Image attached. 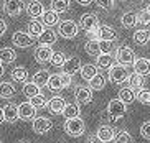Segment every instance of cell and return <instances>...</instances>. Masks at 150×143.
Returning a JSON list of instances; mask_svg holds the SVG:
<instances>
[{
  "mask_svg": "<svg viewBox=\"0 0 150 143\" xmlns=\"http://www.w3.org/2000/svg\"><path fill=\"white\" fill-rule=\"evenodd\" d=\"M86 130V125L84 122L79 118H71V120L64 122V132H66L69 137H81Z\"/></svg>",
  "mask_w": 150,
  "mask_h": 143,
  "instance_id": "cell-1",
  "label": "cell"
},
{
  "mask_svg": "<svg viewBox=\"0 0 150 143\" xmlns=\"http://www.w3.org/2000/svg\"><path fill=\"white\" fill-rule=\"evenodd\" d=\"M115 59L119 61V64L122 66H129V64H134L137 61V56L135 53L127 46H120L117 48V51H115Z\"/></svg>",
  "mask_w": 150,
  "mask_h": 143,
  "instance_id": "cell-2",
  "label": "cell"
},
{
  "mask_svg": "<svg viewBox=\"0 0 150 143\" xmlns=\"http://www.w3.org/2000/svg\"><path fill=\"white\" fill-rule=\"evenodd\" d=\"M127 79H129V73H127V69H125V66L114 64L109 69V81L110 82L122 84L124 81H127Z\"/></svg>",
  "mask_w": 150,
  "mask_h": 143,
  "instance_id": "cell-3",
  "label": "cell"
},
{
  "mask_svg": "<svg viewBox=\"0 0 150 143\" xmlns=\"http://www.w3.org/2000/svg\"><path fill=\"white\" fill-rule=\"evenodd\" d=\"M59 35L63 36V38L66 39H71L74 38L76 35H78V31H79V26H78V23H74L73 20H64V22L59 23Z\"/></svg>",
  "mask_w": 150,
  "mask_h": 143,
  "instance_id": "cell-4",
  "label": "cell"
},
{
  "mask_svg": "<svg viewBox=\"0 0 150 143\" xmlns=\"http://www.w3.org/2000/svg\"><path fill=\"white\" fill-rule=\"evenodd\" d=\"M4 12L10 17H18L20 13L23 12L25 5H23V0H5L4 2Z\"/></svg>",
  "mask_w": 150,
  "mask_h": 143,
  "instance_id": "cell-5",
  "label": "cell"
},
{
  "mask_svg": "<svg viewBox=\"0 0 150 143\" xmlns=\"http://www.w3.org/2000/svg\"><path fill=\"white\" fill-rule=\"evenodd\" d=\"M79 26H81V30L89 33V31L99 28V20H97V17L94 13H84L79 20Z\"/></svg>",
  "mask_w": 150,
  "mask_h": 143,
  "instance_id": "cell-6",
  "label": "cell"
},
{
  "mask_svg": "<svg viewBox=\"0 0 150 143\" xmlns=\"http://www.w3.org/2000/svg\"><path fill=\"white\" fill-rule=\"evenodd\" d=\"M51 127H53V123H51V120L46 117H36L35 120H33V132L38 135H45L48 133L50 130H51Z\"/></svg>",
  "mask_w": 150,
  "mask_h": 143,
  "instance_id": "cell-7",
  "label": "cell"
},
{
  "mask_svg": "<svg viewBox=\"0 0 150 143\" xmlns=\"http://www.w3.org/2000/svg\"><path fill=\"white\" fill-rule=\"evenodd\" d=\"M107 112L112 115V117H115V118H120L125 113V104H124L120 99H112L107 104V108H106Z\"/></svg>",
  "mask_w": 150,
  "mask_h": 143,
  "instance_id": "cell-8",
  "label": "cell"
},
{
  "mask_svg": "<svg viewBox=\"0 0 150 143\" xmlns=\"http://www.w3.org/2000/svg\"><path fill=\"white\" fill-rule=\"evenodd\" d=\"M33 39L28 33H25V31H17V33H13V36H12V41H13L15 46L18 48H28L33 44Z\"/></svg>",
  "mask_w": 150,
  "mask_h": 143,
  "instance_id": "cell-9",
  "label": "cell"
},
{
  "mask_svg": "<svg viewBox=\"0 0 150 143\" xmlns=\"http://www.w3.org/2000/svg\"><path fill=\"white\" fill-rule=\"evenodd\" d=\"M74 97L78 104H89L93 100V91L91 87H76L74 91Z\"/></svg>",
  "mask_w": 150,
  "mask_h": 143,
  "instance_id": "cell-10",
  "label": "cell"
},
{
  "mask_svg": "<svg viewBox=\"0 0 150 143\" xmlns=\"http://www.w3.org/2000/svg\"><path fill=\"white\" fill-rule=\"evenodd\" d=\"M51 58H53V49H51V46H38L35 49V59L40 64H45V63L51 61Z\"/></svg>",
  "mask_w": 150,
  "mask_h": 143,
  "instance_id": "cell-11",
  "label": "cell"
},
{
  "mask_svg": "<svg viewBox=\"0 0 150 143\" xmlns=\"http://www.w3.org/2000/svg\"><path fill=\"white\" fill-rule=\"evenodd\" d=\"M18 113H20V118L22 120H35L36 108L30 102H23V104L18 105Z\"/></svg>",
  "mask_w": 150,
  "mask_h": 143,
  "instance_id": "cell-12",
  "label": "cell"
},
{
  "mask_svg": "<svg viewBox=\"0 0 150 143\" xmlns=\"http://www.w3.org/2000/svg\"><path fill=\"white\" fill-rule=\"evenodd\" d=\"M66 100L63 99V97H53V99L48 102V108H50V112L53 113V115H58V113H63L64 112V108H66Z\"/></svg>",
  "mask_w": 150,
  "mask_h": 143,
  "instance_id": "cell-13",
  "label": "cell"
},
{
  "mask_svg": "<svg viewBox=\"0 0 150 143\" xmlns=\"http://www.w3.org/2000/svg\"><path fill=\"white\" fill-rule=\"evenodd\" d=\"M81 68H83V66H81V59L76 58V56H73V58H68L66 59V63H64V66H63V73L73 76V74H76L78 71H81Z\"/></svg>",
  "mask_w": 150,
  "mask_h": 143,
  "instance_id": "cell-14",
  "label": "cell"
},
{
  "mask_svg": "<svg viewBox=\"0 0 150 143\" xmlns=\"http://www.w3.org/2000/svg\"><path fill=\"white\" fill-rule=\"evenodd\" d=\"M4 115H5V122H7V123H15V122L20 118V113H18V105L7 104L4 107Z\"/></svg>",
  "mask_w": 150,
  "mask_h": 143,
  "instance_id": "cell-15",
  "label": "cell"
},
{
  "mask_svg": "<svg viewBox=\"0 0 150 143\" xmlns=\"http://www.w3.org/2000/svg\"><path fill=\"white\" fill-rule=\"evenodd\" d=\"M27 13L30 15L31 18H38V17H43L45 8H43V4L40 0H31L30 4L27 5Z\"/></svg>",
  "mask_w": 150,
  "mask_h": 143,
  "instance_id": "cell-16",
  "label": "cell"
},
{
  "mask_svg": "<svg viewBox=\"0 0 150 143\" xmlns=\"http://www.w3.org/2000/svg\"><path fill=\"white\" fill-rule=\"evenodd\" d=\"M96 135H97V137H99V138H101L104 143H107V142H112V140H114L115 132H114V128H112V127H109V125H101L99 128H97Z\"/></svg>",
  "mask_w": 150,
  "mask_h": 143,
  "instance_id": "cell-17",
  "label": "cell"
},
{
  "mask_svg": "<svg viewBox=\"0 0 150 143\" xmlns=\"http://www.w3.org/2000/svg\"><path fill=\"white\" fill-rule=\"evenodd\" d=\"M99 30H101V41H109V43H112V41L117 39V31L112 26L102 25V26H99Z\"/></svg>",
  "mask_w": 150,
  "mask_h": 143,
  "instance_id": "cell-18",
  "label": "cell"
},
{
  "mask_svg": "<svg viewBox=\"0 0 150 143\" xmlns=\"http://www.w3.org/2000/svg\"><path fill=\"white\" fill-rule=\"evenodd\" d=\"M17 59V53L12 48H2L0 49V64H12Z\"/></svg>",
  "mask_w": 150,
  "mask_h": 143,
  "instance_id": "cell-19",
  "label": "cell"
},
{
  "mask_svg": "<svg viewBox=\"0 0 150 143\" xmlns=\"http://www.w3.org/2000/svg\"><path fill=\"white\" fill-rule=\"evenodd\" d=\"M41 23L46 26H54L59 23V13L53 12V10H46L41 17Z\"/></svg>",
  "mask_w": 150,
  "mask_h": 143,
  "instance_id": "cell-20",
  "label": "cell"
},
{
  "mask_svg": "<svg viewBox=\"0 0 150 143\" xmlns=\"http://www.w3.org/2000/svg\"><path fill=\"white\" fill-rule=\"evenodd\" d=\"M134 69H135L137 74H140V76L150 74V61L144 59V58H137V61L134 63Z\"/></svg>",
  "mask_w": 150,
  "mask_h": 143,
  "instance_id": "cell-21",
  "label": "cell"
},
{
  "mask_svg": "<svg viewBox=\"0 0 150 143\" xmlns=\"http://www.w3.org/2000/svg\"><path fill=\"white\" fill-rule=\"evenodd\" d=\"M15 92H17V89L12 82H7V81L0 82V99H10L15 95Z\"/></svg>",
  "mask_w": 150,
  "mask_h": 143,
  "instance_id": "cell-22",
  "label": "cell"
},
{
  "mask_svg": "<svg viewBox=\"0 0 150 143\" xmlns=\"http://www.w3.org/2000/svg\"><path fill=\"white\" fill-rule=\"evenodd\" d=\"M56 33H54L53 30H45L43 33L40 35V38H38V41H40L41 46H50V44H54L56 43Z\"/></svg>",
  "mask_w": 150,
  "mask_h": 143,
  "instance_id": "cell-23",
  "label": "cell"
},
{
  "mask_svg": "<svg viewBox=\"0 0 150 143\" xmlns=\"http://www.w3.org/2000/svg\"><path fill=\"white\" fill-rule=\"evenodd\" d=\"M50 77H51V74H50L46 69H41V71H38V73L33 76V81H31V82L36 84L38 87H43V86H48Z\"/></svg>",
  "mask_w": 150,
  "mask_h": 143,
  "instance_id": "cell-24",
  "label": "cell"
},
{
  "mask_svg": "<svg viewBox=\"0 0 150 143\" xmlns=\"http://www.w3.org/2000/svg\"><path fill=\"white\" fill-rule=\"evenodd\" d=\"M45 31V26L41 22H36V20H31L28 23V35L31 38H40V35Z\"/></svg>",
  "mask_w": 150,
  "mask_h": 143,
  "instance_id": "cell-25",
  "label": "cell"
},
{
  "mask_svg": "<svg viewBox=\"0 0 150 143\" xmlns=\"http://www.w3.org/2000/svg\"><path fill=\"white\" fill-rule=\"evenodd\" d=\"M97 66L94 64H84L83 68H81V77L84 79V81H91V79H94L97 76Z\"/></svg>",
  "mask_w": 150,
  "mask_h": 143,
  "instance_id": "cell-26",
  "label": "cell"
},
{
  "mask_svg": "<svg viewBox=\"0 0 150 143\" xmlns=\"http://www.w3.org/2000/svg\"><path fill=\"white\" fill-rule=\"evenodd\" d=\"M119 99L127 105V104H130V102H134V99H137V94H135V91L130 89V87H122L119 91Z\"/></svg>",
  "mask_w": 150,
  "mask_h": 143,
  "instance_id": "cell-27",
  "label": "cell"
},
{
  "mask_svg": "<svg viewBox=\"0 0 150 143\" xmlns=\"http://www.w3.org/2000/svg\"><path fill=\"white\" fill-rule=\"evenodd\" d=\"M129 87L132 89V91H139L140 89L142 91V86H144V76H140V74L137 73H132L130 76H129Z\"/></svg>",
  "mask_w": 150,
  "mask_h": 143,
  "instance_id": "cell-28",
  "label": "cell"
},
{
  "mask_svg": "<svg viewBox=\"0 0 150 143\" xmlns=\"http://www.w3.org/2000/svg\"><path fill=\"white\" fill-rule=\"evenodd\" d=\"M84 49L89 56H96L99 58L102 54L101 53V46H99V41H93V39H88V43L84 44Z\"/></svg>",
  "mask_w": 150,
  "mask_h": 143,
  "instance_id": "cell-29",
  "label": "cell"
},
{
  "mask_svg": "<svg viewBox=\"0 0 150 143\" xmlns=\"http://www.w3.org/2000/svg\"><path fill=\"white\" fill-rule=\"evenodd\" d=\"M134 41H135L137 44H140V46H144V44H147L150 41V31L149 30H137L135 33H134Z\"/></svg>",
  "mask_w": 150,
  "mask_h": 143,
  "instance_id": "cell-30",
  "label": "cell"
},
{
  "mask_svg": "<svg viewBox=\"0 0 150 143\" xmlns=\"http://www.w3.org/2000/svg\"><path fill=\"white\" fill-rule=\"evenodd\" d=\"M12 79H13L15 82H27L28 81V71L22 66H18L12 71Z\"/></svg>",
  "mask_w": 150,
  "mask_h": 143,
  "instance_id": "cell-31",
  "label": "cell"
},
{
  "mask_svg": "<svg viewBox=\"0 0 150 143\" xmlns=\"http://www.w3.org/2000/svg\"><path fill=\"white\" fill-rule=\"evenodd\" d=\"M120 22H122V25L125 26V28H134V26L137 25V22H139V15L134 13V12L124 13V17L120 18Z\"/></svg>",
  "mask_w": 150,
  "mask_h": 143,
  "instance_id": "cell-32",
  "label": "cell"
},
{
  "mask_svg": "<svg viewBox=\"0 0 150 143\" xmlns=\"http://www.w3.org/2000/svg\"><path fill=\"white\" fill-rule=\"evenodd\" d=\"M79 113H81V110L78 104H68L63 115L66 117V120H71V118H79Z\"/></svg>",
  "mask_w": 150,
  "mask_h": 143,
  "instance_id": "cell-33",
  "label": "cell"
},
{
  "mask_svg": "<svg viewBox=\"0 0 150 143\" xmlns=\"http://www.w3.org/2000/svg\"><path fill=\"white\" fill-rule=\"evenodd\" d=\"M48 89L53 91V92H58V91H61V89H64L59 74H51V77H50V81H48Z\"/></svg>",
  "mask_w": 150,
  "mask_h": 143,
  "instance_id": "cell-34",
  "label": "cell"
},
{
  "mask_svg": "<svg viewBox=\"0 0 150 143\" xmlns=\"http://www.w3.org/2000/svg\"><path fill=\"white\" fill-rule=\"evenodd\" d=\"M106 86V77L102 76V74H97L94 79L89 81V87H91V91H102Z\"/></svg>",
  "mask_w": 150,
  "mask_h": 143,
  "instance_id": "cell-35",
  "label": "cell"
},
{
  "mask_svg": "<svg viewBox=\"0 0 150 143\" xmlns=\"http://www.w3.org/2000/svg\"><path fill=\"white\" fill-rule=\"evenodd\" d=\"M51 10L56 13H63L69 10V0H53L51 2Z\"/></svg>",
  "mask_w": 150,
  "mask_h": 143,
  "instance_id": "cell-36",
  "label": "cell"
},
{
  "mask_svg": "<svg viewBox=\"0 0 150 143\" xmlns=\"http://www.w3.org/2000/svg\"><path fill=\"white\" fill-rule=\"evenodd\" d=\"M112 61L114 58L110 56V54H101V56L97 58V68H102V69H110L112 68Z\"/></svg>",
  "mask_w": 150,
  "mask_h": 143,
  "instance_id": "cell-37",
  "label": "cell"
},
{
  "mask_svg": "<svg viewBox=\"0 0 150 143\" xmlns=\"http://www.w3.org/2000/svg\"><path fill=\"white\" fill-rule=\"evenodd\" d=\"M23 94L27 95L28 99H31V97H35V95L41 94V92H40V87L36 86V84H33V82H27L25 86H23Z\"/></svg>",
  "mask_w": 150,
  "mask_h": 143,
  "instance_id": "cell-38",
  "label": "cell"
},
{
  "mask_svg": "<svg viewBox=\"0 0 150 143\" xmlns=\"http://www.w3.org/2000/svg\"><path fill=\"white\" fill-rule=\"evenodd\" d=\"M114 143H132V137H130V133H129V132L119 130V132H115Z\"/></svg>",
  "mask_w": 150,
  "mask_h": 143,
  "instance_id": "cell-39",
  "label": "cell"
},
{
  "mask_svg": "<svg viewBox=\"0 0 150 143\" xmlns=\"http://www.w3.org/2000/svg\"><path fill=\"white\" fill-rule=\"evenodd\" d=\"M66 59H68V58L64 56L61 51H56V53H53V58H51L50 63H51L53 66H56V68H63L64 63H66Z\"/></svg>",
  "mask_w": 150,
  "mask_h": 143,
  "instance_id": "cell-40",
  "label": "cell"
},
{
  "mask_svg": "<svg viewBox=\"0 0 150 143\" xmlns=\"http://www.w3.org/2000/svg\"><path fill=\"white\" fill-rule=\"evenodd\" d=\"M30 104L35 108H43V107L48 105V102H46V97H45L43 94H38V95H35V97L30 99Z\"/></svg>",
  "mask_w": 150,
  "mask_h": 143,
  "instance_id": "cell-41",
  "label": "cell"
},
{
  "mask_svg": "<svg viewBox=\"0 0 150 143\" xmlns=\"http://www.w3.org/2000/svg\"><path fill=\"white\" fill-rule=\"evenodd\" d=\"M137 100H139L140 104H144V105H150V91L149 89H142V91H139V94H137Z\"/></svg>",
  "mask_w": 150,
  "mask_h": 143,
  "instance_id": "cell-42",
  "label": "cell"
},
{
  "mask_svg": "<svg viewBox=\"0 0 150 143\" xmlns=\"http://www.w3.org/2000/svg\"><path fill=\"white\" fill-rule=\"evenodd\" d=\"M99 117H101V122H102V123H106V125H107V123H115V122H117V118L112 117L107 110H102Z\"/></svg>",
  "mask_w": 150,
  "mask_h": 143,
  "instance_id": "cell-43",
  "label": "cell"
},
{
  "mask_svg": "<svg viewBox=\"0 0 150 143\" xmlns=\"http://www.w3.org/2000/svg\"><path fill=\"white\" fill-rule=\"evenodd\" d=\"M99 46H101L102 54H110V53H112V44H110L109 41H99Z\"/></svg>",
  "mask_w": 150,
  "mask_h": 143,
  "instance_id": "cell-44",
  "label": "cell"
},
{
  "mask_svg": "<svg viewBox=\"0 0 150 143\" xmlns=\"http://www.w3.org/2000/svg\"><path fill=\"white\" fill-rule=\"evenodd\" d=\"M96 5L101 7V8H104V10H109V8H112L114 0H96Z\"/></svg>",
  "mask_w": 150,
  "mask_h": 143,
  "instance_id": "cell-45",
  "label": "cell"
},
{
  "mask_svg": "<svg viewBox=\"0 0 150 143\" xmlns=\"http://www.w3.org/2000/svg\"><path fill=\"white\" fill-rule=\"evenodd\" d=\"M140 135L145 140H150V122H145V123L140 127Z\"/></svg>",
  "mask_w": 150,
  "mask_h": 143,
  "instance_id": "cell-46",
  "label": "cell"
},
{
  "mask_svg": "<svg viewBox=\"0 0 150 143\" xmlns=\"http://www.w3.org/2000/svg\"><path fill=\"white\" fill-rule=\"evenodd\" d=\"M59 76H61L63 87H69V86H71V82H73V76H69V74H66V73H61Z\"/></svg>",
  "mask_w": 150,
  "mask_h": 143,
  "instance_id": "cell-47",
  "label": "cell"
},
{
  "mask_svg": "<svg viewBox=\"0 0 150 143\" xmlns=\"http://www.w3.org/2000/svg\"><path fill=\"white\" fill-rule=\"evenodd\" d=\"M88 36H89V39H93V41H101V30H99V28H96V30L89 31Z\"/></svg>",
  "mask_w": 150,
  "mask_h": 143,
  "instance_id": "cell-48",
  "label": "cell"
},
{
  "mask_svg": "<svg viewBox=\"0 0 150 143\" xmlns=\"http://www.w3.org/2000/svg\"><path fill=\"white\" fill-rule=\"evenodd\" d=\"M86 143H104V142H102V140L99 138L97 135L91 133V135H89V137H88V140H86Z\"/></svg>",
  "mask_w": 150,
  "mask_h": 143,
  "instance_id": "cell-49",
  "label": "cell"
},
{
  "mask_svg": "<svg viewBox=\"0 0 150 143\" xmlns=\"http://www.w3.org/2000/svg\"><path fill=\"white\" fill-rule=\"evenodd\" d=\"M139 17H140V22L142 23H150V15L147 13V10H142Z\"/></svg>",
  "mask_w": 150,
  "mask_h": 143,
  "instance_id": "cell-50",
  "label": "cell"
},
{
  "mask_svg": "<svg viewBox=\"0 0 150 143\" xmlns=\"http://www.w3.org/2000/svg\"><path fill=\"white\" fill-rule=\"evenodd\" d=\"M5 31H7V23H5L4 20H2V18H0V36L4 35Z\"/></svg>",
  "mask_w": 150,
  "mask_h": 143,
  "instance_id": "cell-51",
  "label": "cell"
},
{
  "mask_svg": "<svg viewBox=\"0 0 150 143\" xmlns=\"http://www.w3.org/2000/svg\"><path fill=\"white\" fill-rule=\"evenodd\" d=\"M76 2H78L79 5H89L91 2H93V0H76Z\"/></svg>",
  "mask_w": 150,
  "mask_h": 143,
  "instance_id": "cell-52",
  "label": "cell"
},
{
  "mask_svg": "<svg viewBox=\"0 0 150 143\" xmlns=\"http://www.w3.org/2000/svg\"><path fill=\"white\" fill-rule=\"evenodd\" d=\"M5 122V115H4V107H0V123Z\"/></svg>",
  "mask_w": 150,
  "mask_h": 143,
  "instance_id": "cell-53",
  "label": "cell"
},
{
  "mask_svg": "<svg viewBox=\"0 0 150 143\" xmlns=\"http://www.w3.org/2000/svg\"><path fill=\"white\" fill-rule=\"evenodd\" d=\"M4 73H5V71H4V64H0V77L4 76Z\"/></svg>",
  "mask_w": 150,
  "mask_h": 143,
  "instance_id": "cell-54",
  "label": "cell"
},
{
  "mask_svg": "<svg viewBox=\"0 0 150 143\" xmlns=\"http://www.w3.org/2000/svg\"><path fill=\"white\" fill-rule=\"evenodd\" d=\"M147 13L150 15V4H149V7H147Z\"/></svg>",
  "mask_w": 150,
  "mask_h": 143,
  "instance_id": "cell-55",
  "label": "cell"
},
{
  "mask_svg": "<svg viewBox=\"0 0 150 143\" xmlns=\"http://www.w3.org/2000/svg\"><path fill=\"white\" fill-rule=\"evenodd\" d=\"M0 143H2V142H0Z\"/></svg>",
  "mask_w": 150,
  "mask_h": 143,
  "instance_id": "cell-56",
  "label": "cell"
},
{
  "mask_svg": "<svg viewBox=\"0 0 150 143\" xmlns=\"http://www.w3.org/2000/svg\"><path fill=\"white\" fill-rule=\"evenodd\" d=\"M149 61H150V59H149Z\"/></svg>",
  "mask_w": 150,
  "mask_h": 143,
  "instance_id": "cell-57",
  "label": "cell"
}]
</instances>
